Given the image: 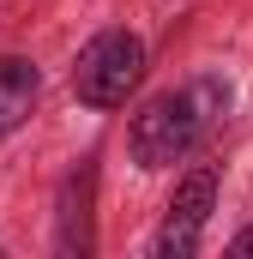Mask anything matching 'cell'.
<instances>
[{"label": "cell", "instance_id": "6da1fadb", "mask_svg": "<svg viewBox=\"0 0 253 259\" xmlns=\"http://www.w3.org/2000/svg\"><path fill=\"white\" fill-rule=\"evenodd\" d=\"M229 78H193L181 91H157L133 121H126V151L139 169H175L223 127L229 115Z\"/></svg>", "mask_w": 253, "mask_h": 259}, {"label": "cell", "instance_id": "277c9868", "mask_svg": "<svg viewBox=\"0 0 253 259\" xmlns=\"http://www.w3.org/2000/svg\"><path fill=\"white\" fill-rule=\"evenodd\" d=\"M36 91H43L36 61H24V55H0V139H6V133H18L24 121H30Z\"/></svg>", "mask_w": 253, "mask_h": 259}, {"label": "cell", "instance_id": "5b68a950", "mask_svg": "<svg viewBox=\"0 0 253 259\" xmlns=\"http://www.w3.org/2000/svg\"><path fill=\"white\" fill-rule=\"evenodd\" d=\"M229 253H235V259H253V223L235 235V241H229Z\"/></svg>", "mask_w": 253, "mask_h": 259}, {"label": "cell", "instance_id": "7a4b0ae2", "mask_svg": "<svg viewBox=\"0 0 253 259\" xmlns=\"http://www.w3.org/2000/svg\"><path fill=\"white\" fill-rule=\"evenodd\" d=\"M145 84V42L121 30V24H109V30H97L85 49H78V61H72V97L85 103V109H126V97Z\"/></svg>", "mask_w": 253, "mask_h": 259}, {"label": "cell", "instance_id": "3957f363", "mask_svg": "<svg viewBox=\"0 0 253 259\" xmlns=\"http://www.w3.org/2000/svg\"><path fill=\"white\" fill-rule=\"evenodd\" d=\"M211 205H217V169L199 163L175 181L169 211H163V229H157V259H187L205 241V223H211Z\"/></svg>", "mask_w": 253, "mask_h": 259}]
</instances>
